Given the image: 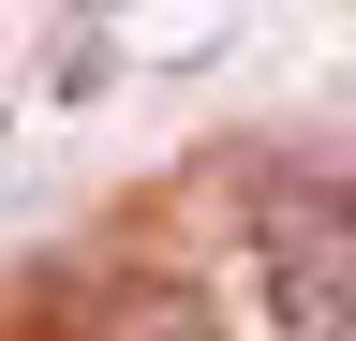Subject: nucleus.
I'll use <instances>...</instances> for the list:
<instances>
[{
  "label": "nucleus",
  "instance_id": "2",
  "mask_svg": "<svg viewBox=\"0 0 356 341\" xmlns=\"http://www.w3.org/2000/svg\"><path fill=\"white\" fill-rule=\"evenodd\" d=\"M104 341H208V312H193V297H134Z\"/></svg>",
  "mask_w": 356,
  "mask_h": 341
},
{
  "label": "nucleus",
  "instance_id": "1",
  "mask_svg": "<svg viewBox=\"0 0 356 341\" xmlns=\"http://www.w3.org/2000/svg\"><path fill=\"white\" fill-rule=\"evenodd\" d=\"M252 252L297 341H356V193L341 178H267L252 193Z\"/></svg>",
  "mask_w": 356,
  "mask_h": 341
}]
</instances>
